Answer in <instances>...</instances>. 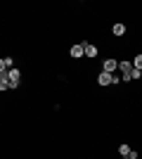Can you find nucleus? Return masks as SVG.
I'll use <instances>...</instances> for the list:
<instances>
[{
  "mask_svg": "<svg viewBox=\"0 0 142 159\" xmlns=\"http://www.w3.org/2000/svg\"><path fill=\"white\" fill-rule=\"evenodd\" d=\"M97 83H100V86H116V83H121V76H116V74H107V71H100Z\"/></svg>",
  "mask_w": 142,
  "mask_h": 159,
  "instance_id": "nucleus-1",
  "label": "nucleus"
},
{
  "mask_svg": "<svg viewBox=\"0 0 142 159\" xmlns=\"http://www.w3.org/2000/svg\"><path fill=\"white\" fill-rule=\"evenodd\" d=\"M7 81H10V86H12V88H17V86H19V81H21V71L17 69V66L7 71Z\"/></svg>",
  "mask_w": 142,
  "mask_h": 159,
  "instance_id": "nucleus-2",
  "label": "nucleus"
},
{
  "mask_svg": "<svg viewBox=\"0 0 142 159\" xmlns=\"http://www.w3.org/2000/svg\"><path fill=\"white\" fill-rule=\"evenodd\" d=\"M116 69H118V62H116V60H111V57H109V60H104V69H102V71H107V74H114Z\"/></svg>",
  "mask_w": 142,
  "mask_h": 159,
  "instance_id": "nucleus-3",
  "label": "nucleus"
},
{
  "mask_svg": "<svg viewBox=\"0 0 142 159\" xmlns=\"http://www.w3.org/2000/svg\"><path fill=\"white\" fill-rule=\"evenodd\" d=\"M83 50H85V57H90V60H93V57H97V48L90 45V43H83Z\"/></svg>",
  "mask_w": 142,
  "mask_h": 159,
  "instance_id": "nucleus-4",
  "label": "nucleus"
},
{
  "mask_svg": "<svg viewBox=\"0 0 142 159\" xmlns=\"http://www.w3.org/2000/svg\"><path fill=\"white\" fill-rule=\"evenodd\" d=\"M83 55H85L83 43H81V45H71V57H74V60H78V57H83Z\"/></svg>",
  "mask_w": 142,
  "mask_h": 159,
  "instance_id": "nucleus-5",
  "label": "nucleus"
},
{
  "mask_svg": "<svg viewBox=\"0 0 142 159\" xmlns=\"http://www.w3.org/2000/svg\"><path fill=\"white\" fill-rule=\"evenodd\" d=\"M111 33H114V36H123V33H126V24H114V26H111Z\"/></svg>",
  "mask_w": 142,
  "mask_h": 159,
  "instance_id": "nucleus-6",
  "label": "nucleus"
},
{
  "mask_svg": "<svg viewBox=\"0 0 142 159\" xmlns=\"http://www.w3.org/2000/svg\"><path fill=\"white\" fill-rule=\"evenodd\" d=\"M7 88H12V86H10V81H7V74H5V76H0V90H7Z\"/></svg>",
  "mask_w": 142,
  "mask_h": 159,
  "instance_id": "nucleus-7",
  "label": "nucleus"
},
{
  "mask_svg": "<svg viewBox=\"0 0 142 159\" xmlns=\"http://www.w3.org/2000/svg\"><path fill=\"white\" fill-rule=\"evenodd\" d=\"M128 152H130V147L126 145V143H123V145H118V154H121V157H126Z\"/></svg>",
  "mask_w": 142,
  "mask_h": 159,
  "instance_id": "nucleus-8",
  "label": "nucleus"
},
{
  "mask_svg": "<svg viewBox=\"0 0 142 159\" xmlns=\"http://www.w3.org/2000/svg\"><path fill=\"white\" fill-rule=\"evenodd\" d=\"M133 66H135V69H140V71H142V55H137L135 60H133Z\"/></svg>",
  "mask_w": 142,
  "mask_h": 159,
  "instance_id": "nucleus-9",
  "label": "nucleus"
},
{
  "mask_svg": "<svg viewBox=\"0 0 142 159\" xmlns=\"http://www.w3.org/2000/svg\"><path fill=\"white\" fill-rule=\"evenodd\" d=\"M140 76H142V71L133 66V71H130V81H133V79H140Z\"/></svg>",
  "mask_w": 142,
  "mask_h": 159,
  "instance_id": "nucleus-10",
  "label": "nucleus"
},
{
  "mask_svg": "<svg viewBox=\"0 0 142 159\" xmlns=\"http://www.w3.org/2000/svg\"><path fill=\"white\" fill-rule=\"evenodd\" d=\"M5 66H7V71L14 69V60H12V57H5Z\"/></svg>",
  "mask_w": 142,
  "mask_h": 159,
  "instance_id": "nucleus-11",
  "label": "nucleus"
},
{
  "mask_svg": "<svg viewBox=\"0 0 142 159\" xmlns=\"http://www.w3.org/2000/svg\"><path fill=\"white\" fill-rule=\"evenodd\" d=\"M7 74V66H5V60H0V76H5Z\"/></svg>",
  "mask_w": 142,
  "mask_h": 159,
  "instance_id": "nucleus-12",
  "label": "nucleus"
},
{
  "mask_svg": "<svg viewBox=\"0 0 142 159\" xmlns=\"http://www.w3.org/2000/svg\"><path fill=\"white\" fill-rule=\"evenodd\" d=\"M126 159H137V152H135V150H130V152L126 154Z\"/></svg>",
  "mask_w": 142,
  "mask_h": 159,
  "instance_id": "nucleus-13",
  "label": "nucleus"
}]
</instances>
